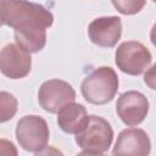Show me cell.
<instances>
[{
  "label": "cell",
  "instance_id": "15",
  "mask_svg": "<svg viewBox=\"0 0 156 156\" xmlns=\"http://www.w3.org/2000/svg\"><path fill=\"white\" fill-rule=\"evenodd\" d=\"M0 2H1V0H0ZM1 26H4V24H2V22H1V20H0V27H1Z\"/></svg>",
  "mask_w": 156,
  "mask_h": 156
},
{
  "label": "cell",
  "instance_id": "9",
  "mask_svg": "<svg viewBox=\"0 0 156 156\" xmlns=\"http://www.w3.org/2000/svg\"><path fill=\"white\" fill-rule=\"evenodd\" d=\"M88 35L98 46L113 48L122 35V21L117 16L98 17L89 23Z\"/></svg>",
  "mask_w": 156,
  "mask_h": 156
},
{
  "label": "cell",
  "instance_id": "11",
  "mask_svg": "<svg viewBox=\"0 0 156 156\" xmlns=\"http://www.w3.org/2000/svg\"><path fill=\"white\" fill-rule=\"evenodd\" d=\"M56 113L58 127L62 132L68 134H77L80 132L89 119L87 108L82 104L74 101L67 102Z\"/></svg>",
  "mask_w": 156,
  "mask_h": 156
},
{
  "label": "cell",
  "instance_id": "3",
  "mask_svg": "<svg viewBox=\"0 0 156 156\" xmlns=\"http://www.w3.org/2000/svg\"><path fill=\"white\" fill-rule=\"evenodd\" d=\"M113 140V129L102 117L91 115L84 128L76 134V143L82 154L101 155L106 152Z\"/></svg>",
  "mask_w": 156,
  "mask_h": 156
},
{
  "label": "cell",
  "instance_id": "5",
  "mask_svg": "<svg viewBox=\"0 0 156 156\" xmlns=\"http://www.w3.org/2000/svg\"><path fill=\"white\" fill-rule=\"evenodd\" d=\"M117 67L129 76H139L144 73L152 62L150 50L140 41H123L115 54Z\"/></svg>",
  "mask_w": 156,
  "mask_h": 156
},
{
  "label": "cell",
  "instance_id": "7",
  "mask_svg": "<svg viewBox=\"0 0 156 156\" xmlns=\"http://www.w3.org/2000/svg\"><path fill=\"white\" fill-rule=\"evenodd\" d=\"M149 100L140 91L129 90L119 95L116 104V112L121 121L128 127L140 124L149 112Z\"/></svg>",
  "mask_w": 156,
  "mask_h": 156
},
{
  "label": "cell",
  "instance_id": "10",
  "mask_svg": "<svg viewBox=\"0 0 156 156\" xmlns=\"http://www.w3.org/2000/svg\"><path fill=\"white\" fill-rule=\"evenodd\" d=\"M150 150L151 141L145 130L140 128H127L118 134L112 154L145 156L150 154Z\"/></svg>",
  "mask_w": 156,
  "mask_h": 156
},
{
  "label": "cell",
  "instance_id": "13",
  "mask_svg": "<svg viewBox=\"0 0 156 156\" xmlns=\"http://www.w3.org/2000/svg\"><path fill=\"white\" fill-rule=\"evenodd\" d=\"M113 7L122 15H135L140 12L146 0H111Z\"/></svg>",
  "mask_w": 156,
  "mask_h": 156
},
{
  "label": "cell",
  "instance_id": "1",
  "mask_svg": "<svg viewBox=\"0 0 156 156\" xmlns=\"http://www.w3.org/2000/svg\"><path fill=\"white\" fill-rule=\"evenodd\" d=\"M0 20L15 33L41 32L54 23V16L48 9L27 0H1Z\"/></svg>",
  "mask_w": 156,
  "mask_h": 156
},
{
  "label": "cell",
  "instance_id": "2",
  "mask_svg": "<svg viewBox=\"0 0 156 156\" xmlns=\"http://www.w3.org/2000/svg\"><path fill=\"white\" fill-rule=\"evenodd\" d=\"M83 98L93 105H105L118 90V77L113 68L101 66L88 74L80 85Z\"/></svg>",
  "mask_w": 156,
  "mask_h": 156
},
{
  "label": "cell",
  "instance_id": "8",
  "mask_svg": "<svg viewBox=\"0 0 156 156\" xmlns=\"http://www.w3.org/2000/svg\"><path fill=\"white\" fill-rule=\"evenodd\" d=\"M32 67L30 54L16 43L6 44L0 50V72L10 79H21L29 74Z\"/></svg>",
  "mask_w": 156,
  "mask_h": 156
},
{
  "label": "cell",
  "instance_id": "4",
  "mask_svg": "<svg viewBox=\"0 0 156 156\" xmlns=\"http://www.w3.org/2000/svg\"><path fill=\"white\" fill-rule=\"evenodd\" d=\"M50 130L46 121L38 115L22 117L16 126V139L20 146L29 152L41 154L49 143Z\"/></svg>",
  "mask_w": 156,
  "mask_h": 156
},
{
  "label": "cell",
  "instance_id": "6",
  "mask_svg": "<svg viewBox=\"0 0 156 156\" xmlns=\"http://www.w3.org/2000/svg\"><path fill=\"white\" fill-rule=\"evenodd\" d=\"M76 100L73 87L62 79H49L44 82L38 91V101L43 110L56 113L63 105Z\"/></svg>",
  "mask_w": 156,
  "mask_h": 156
},
{
  "label": "cell",
  "instance_id": "14",
  "mask_svg": "<svg viewBox=\"0 0 156 156\" xmlns=\"http://www.w3.org/2000/svg\"><path fill=\"white\" fill-rule=\"evenodd\" d=\"M17 154H18V151H17V149L12 141H10L7 139H0V155L16 156Z\"/></svg>",
  "mask_w": 156,
  "mask_h": 156
},
{
  "label": "cell",
  "instance_id": "12",
  "mask_svg": "<svg viewBox=\"0 0 156 156\" xmlns=\"http://www.w3.org/2000/svg\"><path fill=\"white\" fill-rule=\"evenodd\" d=\"M17 99L7 91H0V123L13 118L17 112Z\"/></svg>",
  "mask_w": 156,
  "mask_h": 156
}]
</instances>
